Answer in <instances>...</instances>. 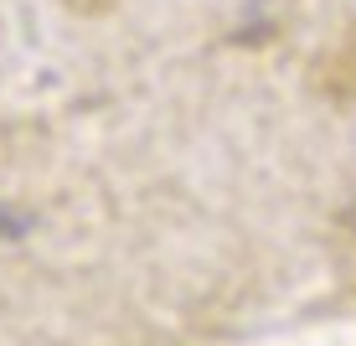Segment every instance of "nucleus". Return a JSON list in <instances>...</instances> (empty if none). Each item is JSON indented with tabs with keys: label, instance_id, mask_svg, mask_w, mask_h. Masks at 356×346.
Segmentation results:
<instances>
[{
	"label": "nucleus",
	"instance_id": "nucleus-1",
	"mask_svg": "<svg viewBox=\"0 0 356 346\" xmlns=\"http://www.w3.org/2000/svg\"><path fill=\"white\" fill-rule=\"evenodd\" d=\"M351 228H356V212H351Z\"/></svg>",
	"mask_w": 356,
	"mask_h": 346
}]
</instances>
